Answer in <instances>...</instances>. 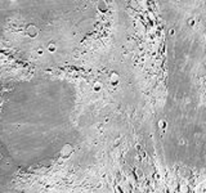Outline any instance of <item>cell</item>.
Segmentation results:
<instances>
[{
    "label": "cell",
    "instance_id": "cell-1",
    "mask_svg": "<svg viewBox=\"0 0 206 193\" xmlns=\"http://www.w3.org/2000/svg\"><path fill=\"white\" fill-rule=\"evenodd\" d=\"M26 34H27L29 36H31V37L37 36V34H39V29H37L36 26H27Z\"/></svg>",
    "mask_w": 206,
    "mask_h": 193
},
{
    "label": "cell",
    "instance_id": "cell-2",
    "mask_svg": "<svg viewBox=\"0 0 206 193\" xmlns=\"http://www.w3.org/2000/svg\"><path fill=\"white\" fill-rule=\"evenodd\" d=\"M71 151H72L71 145H70V144H64L63 147H62V149H61V156H62V157H67L68 155L71 153Z\"/></svg>",
    "mask_w": 206,
    "mask_h": 193
}]
</instances>
